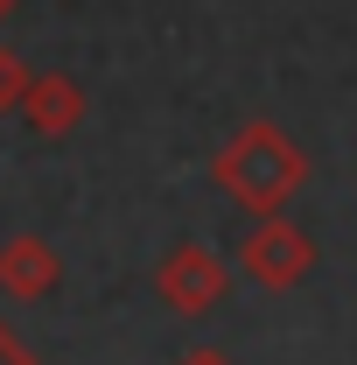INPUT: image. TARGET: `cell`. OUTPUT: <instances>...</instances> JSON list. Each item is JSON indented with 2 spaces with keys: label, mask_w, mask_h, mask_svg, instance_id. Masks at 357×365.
Wrapping results in <instances>:
<instances>
[{
  "label": "cell",
  "mask_w": 357,
  "mask_h": 365,
  "mask_svg": "<svg viewBox=\"0 0 357 365\" xmlns=\"http://www.w3.org/2000/svg\"><path fill=\"white\" fill-rule=\"evenodd\" d=\"M211 176H218V190L238 204V211L273 218V211H287V197L309 182V155L280 134L273 120H245V127L218 148Z\"/></svg>",
  "instance_id": "obj_1"
},
{
  "label": "cell",
  "mask_w": 357,
  "mask_h": 365,
  "mask_svg": "<svg viewBox=\"0 0 357 365\" xmlns=\"http://www.w3.org/2000/svg\"><path fill=\"white\" fill-rule=\"evenodd\" d=\"M238 274L252 281V288H267V295H287V288H302L315 274V239L294 218H252V232L238 239Z\"/></svg>",
  "instance_id": "obj_2"
},
{
  "label": "cell",
  "mask_w": 357,
  "mask_h": 365,
  "mask_svg": "<svg viewBox=\"0 0 357 365\" xmlns=\"http://www.w3.org/2000/svg\"><path fill=\"white\" fill-rule=\"evenodd\" d=\"M154 295H161V309L182 323H203L211 309H224V295H231V267H224V253H211L203 239H189L176 253H161V267H154Z\"/></svg>",
  "instance_id": "obj_3"
},
{
  "label": "cell",
  "mask_w": 357,
  "mask_h": 365,
  "mask_svg": "<svg viewBox=\"0 0 357 365\" xmlns=\"http://www.w3.org/2000/svg\"><path fill=\"white\" fill-rule=\"evenodd\" d=\"M85 113H91V98L70 71H36L28 91H21V120H28L36 140H70L85 127Z\"/></svg>",
  "instance_id": "obj_4"
},
{
  "label": "cell",
  "mask_w": 357,
  "mask_h": 365,
  "mask_svg": "<svg viewBox=\"0 0 357 365\" xmlns=\"http://www.w3.org/2000/svg\"><path fill=\"white\" fill-rule=\"evenodd\" d=\"M56 281H63V260L49 239H36V232L0 239V295L7 302H43V295H56Z\"/></svg>",
  "instance_id": "obj_5"
},
{
  "label": "cell",
  "mask_w": 357,
  "mask_h": 365,
  "mask_svg": "<svg viewBox=\"0 0 357 365\" xmlns=\"http://www.w3.org/2000/svg\"><path fill=\"white\" fill-rule=\"evenodd\" d=\"M28 63L14 56V49H0V113H21V91H28Z\"/></svg>",
  "instance_id": "obj_6"
},
{
  "label": "cell",
  "mask_w": 357,
  "mask_h": 365,
  "mask_svg": "<svg viewBox=\"0 0 357 365\" xmlns=\"http://www.w3.org/2000/svg\"><path fill=\"white\" fill-rule=\"evenodd\" d=\"M0 365H43V351H28V337L0 323Z\"/></svg>",
  "instance_id": "obj_7"
},
{
  "label": "cell",
  "mask_w": 357,
  "mask_h": 365,
  "mask_svg": "<svg viewBox=\"0 0 357 365\" xmlns=\"http://www.w3.org/2000/svg\"><path fill=\"white\" fill-rule=\"evenodd\" d=\"M176 365H238V359H231V351H218V344H189Z\"/></svg>",
  "instance_id": "obj_8"
},
{
  "label": "cell",
  "mask_w": 357,
  "mask_h": 365,
  "mask_svg": "<svg viewBox=\"0 0 357 365\" xmlns=\"http://www.w3.org/2000/svg\"><path fill=\"white\" fill-rule=\"evenodd\" d=\"M7 14H14V0H0V21H7Z\"/></svg>",
  "instance_id": "obj_9"
}]
</instances>
